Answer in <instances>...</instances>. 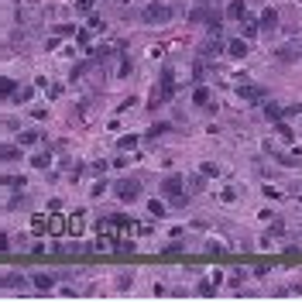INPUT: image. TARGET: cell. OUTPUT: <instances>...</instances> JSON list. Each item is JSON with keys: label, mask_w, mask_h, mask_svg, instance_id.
I'll use <instances>...</instances> for the list:
<instances>
[{"label": "cell", "mask_w": 302, "mask_h": 302, "mask_svg": "<svg viewBox=\"0 0 302 302\" xmlns=\"http://www.w3.org/2000/svg\"><path fill=\"white\" fill-rule=\"evenodd\" d=\"M162 196L169 199L172 206H186V179L175 175V172H169V175L162 179Z\"/></svg>", "instance_id": "1"}, {"label": "cell", "mask_w": 302, "mask_h": 302, "mask_svg": "<svg viewBox=\"0 0 302 302\" xmlns=\"http://www.w3.org/2000/svg\"><path fill=\"white\" fill-rule=\"evenodd\" d=\"M113 192H117V199H120V203H137L144 189H141L137 179H120V182L113 186Z\"/></svg>", "instance_id": "2"}, {"label": "cell", "mask_w": 302, "mask_h": 302, "mask_svg": "<svg viewBox=\"0 0 302 302\" xmlns=\"http://www.w3.org/2000/svg\"><path fill=\"white\" fill-rule=\"evenodd\" d=\"M141 21H144V24H169L172 21V7L169 4H148V7L141 11Z\"/></svg>", "instance_id": "3"}, {"label": "cell", "mask_w": 302, "mask_h": 302, "mask_svg": "<svg viewBox=\"0 0 302 302\" xmlns=\"http://www.w3.org/2000/svg\"><path fill=\"white\" fill-rule=\"evenodd\" d=\"M189 21H192V24H206L209 31H216L220 21H223V14H220V11H209V7H192Z\"/></svg>", "instance_id": "4"}, {"label": "cell", "mask_w": 302, "mask_h": 302, "mask_svg": "<svg viewBox=\"0 0 302 302\" xmlns=\"http://www.w3.org/2000/svg\"><path fill=\"white\" fill-rule=\"evenodd\" d=\"M237 96L247 100V103H264L268 100V90L258 86V83H244V86H237Z\"/></svg>", "instance_id": "5"}, {"label": "cell", "mask_w": 302, "mask_h": 302, "mask_svg": "<svg viewBox=\"0 0 302 302\" xmlns=\"http://www.w3.org/2000/svg\"><path fill=\"white\" fill-rule=\"evenodd\" d=\"M258 28H261L264 35H271V31L278 28V11H275V7H264V11H261V21H258Z\"/></svg>", "instance_id": "6"}, {"label": "cell", "mask_w": 302, "mask_h": 302, "mask_svg": "<svg viewBox=\"0 0 302 302\" xmlns=\"http://www.w3.org/2000/svg\"><path fill=\"white\" fill-rule=\"evenodd\" d=\"M158 93L165 96V100H172V96H175V72H172V69H165V72H162V79H158Z\"/></svg>", "instance_id": "7"}, {"label": "cell", "mask_w": 302, "mask_h": 302, "mask_svg": "<svg viewBox=\"0 0 302 302\" xmlns=\"http://www.w3.org/2000/svg\"><path fill=\"white\" fill-rule=\"evenodd\" d=\"M226 52L234 58H247V52H251V41H244V38H230L226 41Z\"/></svg>", "instance_id": "8"}, {"label": "cell", "mask_w": 302, "mask_h": 302, "mask_svg": "<svg viewBox=\"0 0 302 302\" xmlns=\"http://www.w3.org/2000/svg\"><path fill=\"white\" fill-rule=\"evenodd\" d=\"M247 14V4L244 0H226V11H223V18H230V21H241Z\"/></svg>", "instance_id": "9"}, {"label": "cell", "mask_w": 302, "mask_h": 302, "mask_svg": "<svg viewBox=\"0 0 302 302\" xmlns=\"http://www.w3.org/2000/svg\"><path fill=\"white\" fill-rule=\"evenodd\" d=\"M223 48H226V41H216V38H206V41L199 45V55H203V58H209V55H220Z\"/></svg>", "instance_id": "10"}, {"label": "cell", "mask_w": 302, "mask_h": 302, "mask_svg": "<svg viewBox=\"0 0 302 302\" xmlns=\"http://www.w3.org/2000/svg\"><path fill=\"white\" fill-rule=\"evenodd\" d=\"M24 285H28V278H24V275H18V271L0 275V288H24Z\"/></svg>", "instance_id": "11"}, {"label": "cell", "mask_w": 302, "mask_h": 302, "mask_svg": "<svg viewBox=\"0 0 302 302\" xmlns=\"http://www.w3.org/2000/svg\"><path fill=\"white\" fill-rule=\"evenodd\" d=\"M258 31H261V28H258V21H254V18H241V38H244V41H254Z\"/></svg>", "instance_id": "12"}, {"label": "cell", "mask_w": 302, "mask_h": 302, "mask_svg": "<svg viewBox=\"0 0 302 302\" xmlns=\"http://www.w3.org/2000/svg\"><path fill=\"white\" fill-rule=\"evenodd\" d=\"M302 55V45H295V41H292V45H285V48H278V52H275V58H282V62H295V58Z\"/></svg>", "instance_id": "13"}, {"label": "cell", "mask_w": 302, "mask_h": 302, "mask_svg": "<svg viewBox=\"0 0 302 302\" xmlns=\"http://www.w3.org/2000/svg\"><path fill=\"white\" fill-rule=\"evenodd\" d=\"M31 282H35L38 292H52V288H55V278H52V275H45V271H38Z\"/></svg>", "instance_id": "14"}, {"label": "cell", "mask_w": 302, "mask_h": 302, "mask_svg": "<svg viewBox=\"0 0 302 302\" xmlns=\"http://www.w3.org/2000/svg\"><path fill=\"white\" fill-rule=\"evenodd\" d=\"M24 155H21L18 144H0V162H21Z\"/></svg>", "instance_id": "15"}, {"label": "cell", "mask_w": 302, "mask_h": 302, "mask_svg": "<svg viewBox=\"0 0 302 302\" xmlns=\"http://www.w3.org/2000/svg\"><path fill=\"white\" fill-rule=\"evenodd\" d=\"M186 189H189V192H203V189H206V175H203V172H199V175H189Z\"/></svg>", "instance_id": "16"}, {"label": "cell", "mask_w": 302, "mask_h": 302, "mask_svg": "<svg viewBox=\"0 0 302 302\" xmlns=\"http://www.w3.org/2000/svg\"><path fill=\"white\" fill-rule=\"evenodd\" d=\"M14 90H18V83H14V79H7V76H0V100H11Z\"/></svg>", "instance_id": "17"}, {"label": "cell", "mask_w": 302, "mask_h": 302, "mask_svg": "<svg viewBox=\"0 0 302 302\" xmlns=\"http://www.w3.org/2000/svg\"><path fill=\"white\" fill-rule=\"evenodd\" d=\"M192 103H196V107H209V90L206 86H196V90H192Z\"/></svg>", "instance_id": "18"}, {"label": "cell", "mask_w": 302, "mask_h": 302, "mask_svg": "<svg viewBox=\"0 0 302 302\" xmlns=\"http://www.w3.org/2000/svg\"><path fill=\"white\" fill-rule=\"evenodd\" d=\"M137 144H141V137H137V134H124V137L117 141V148H120V151H131V148H137Z\"/></svg>", "instance_id": "19"}, {"label": "cell", "mask_w": 302, "mask_h": 302, "mask_svg": "<svg viewBox=\"0 0 302 302\" xmlns=\"http://www.w3.org/2000/svg\"><path fill=\"white\" fill-rule=\"evenodd\" d=\"M31 96H35V86H21V90H14V96H11V100H14V103H28Z\"/></svg>", "instance_id": "20"}, {"label": "cell", "mask_w": 302, "mask_h": 302, "mask_svg": "<svg viewBox=\"0 0 302 302\" xmlns=\"http://www.w3.org/2000/svg\"><path fill=\"white\" fill-rule=\"evenodd\" d=\"M196 292H199V295H203V299H213V295H216V282H209V278H203V282H199V288H196Z\"/></svg>", "instance_id": "21"}, {"label": "cell", "mask_w": 302, "mask_h": 302, "mask_svg": "<svg viewBox=\"0 0 302 302\" xmlns=\"http://www.w3.org/2000/svg\"><path fill=\"white\" fill-rule=\"evenodd\" d=\"M148 213H151V216H169V206H165L162 199H151V203H148Z\"/></svg>", "instance_id": "22"}, {"label": "cell", "mask_w": 302, "mask_h": 302, "mask_svg": "<svg viewBox=\"0 0 302 302\" xmlns=\"http://www.w3.org/2000/svg\"><path fill=\"white\" fill-rule=\"evenodd\" d=\"M110 230H131V220L124 213H117V216H110Z\"/></svg>", "instance_id": "23"}, {"label": "cell", "mask_w": 302, "mask_h": 302, "mask_svg": "<svg viewBox=\"0 0 302 302\" xmlns=\"http://www.w3.org/2000/svg\"><path fill=\"white\" fill-rule=\"evenodd\" d=\"M275 162H278V165H285V169H299V165H302L299 158H292V155H278V151H275Z\"/></svg>", "instance_id": "24"}, {"label": "cell", "mask_w": 302, "mask_h": 302, "mask_svg": "<svg viewBox=\"0 0 302 302\" xmlns=\"http://www.w3.org/2000/svg\"><path fill=\"white\" fill-rule=\"evenodd\" d=\"M264 117L268 120H282V103H264Z\"/></svg>", "instance_id": "25"}, {"label": "cell", "mask_w": 302, "mask_h": 302, "mask_svg": "<svg viewBox=\"0 0 302 302\" xmlns=\"http://www.w3.org/2000/svg\"><path fill=\"white\" fill-rule=\"evenodd\" d=\"M35 141H38V131H21L18 134V144H21V148H28V144H35Z\"/></svg>", "instance_id": "26"}, {"label": "cell", "mask_w": 302, "mask_h": 302, "mask_svg": "<svg viewBox=\"0 0 302 302\" xmlns=\"http://www.w3.org/2000/svg\"><path fill=\"white\" fill-rule=\"evenodd\" d=\"M199 172H203L206 179H220V165H213V162H203V165H199Z\"/></svg>", "instance_id": "27"}, {"label": "cell", "mask_w": 302, "mask_h": 302, "mask_svg": "<svg viewBox=\"0 0 302 302\" xmlns=\"http://www.w3.org/2000/svg\"><path fill=\"white\" fill-rule=\"evenodd\" d=\"M31 165H35V169H48V165H52V155H35V158H31Z\"/></svg>", "instance_id": "28"}, {"label": "cell", "mask_w": 302, "mask_h": 302, "mask_svg": "<svg viewBox=\"0 0 302 302\" xmlns=\"http://www.w3.org/2000/svg\"><path fill=\"white\" fill-rule=\"evenodd\" d=\"M48 230H52V234H62V230H65V223L58 220V213H52V220H48Z\"/></svg>", "instance_id": "29"}, {"label": "cell", "mask_w": 302, "mask_h": 302, "mask_svg": "<svg viewBox=\"0 0 302 302\" xmlns=\"http://www.w3.org/2000/svg\"><path fill=\"white\" fill-rule=\"evenodd\" d=\"M0 182H4V186H11V189H21V186H24V179H21V175H7V179H0Z\"/></svg>", "instance_id": "30"}, {"label": "cell", "mask_w": 302, "mask_h": 302, "mask_svg": "<svg viewBox=\"0 0 302 302\" xmlns=\"http://www.w3.org/2000/svg\"><path fill=\"white\" fill-rule=\"evenodd\" d=\"M93 4H96V0H76V11H79V14H90Z\"/></svg>", "instance_id": "31"}, {"label": "cell", "mask_w": 302, "mask_h": 302, "mask_svg": "<svg viewBox=\"0 0 302 302\" xmlns=\"http://www.w3.org/2000/svg\"><path fill=\"white\" fill-rule=\"evenodd\" d=\"M203 76H206V65H203V62H196V65H192V79H196V83H203Z\"/></svg>", "instance_id": "32"}, {"label": "cell", "mask_w": 302, "mask_h": 302, "mask_svg": "<svg viewBox=\"0 0 302 302\" xmlns=\"http://www.w3.org/2000/svg\"><path fill=\"white\" fill-rule=\"evenodd\" d=\"M282 234H285V223H282V220H275L271 230H268V237H282Z\"/></svg>", "instance_id": "33"}, {"label": "cell", "mask_w": 302, "mask_h": 302, "mask_svg": "<svg viewBox=\"0 0 302 302\" xmlns=\"http://www.w3.org/2000/svg\"><path fill=\"white\" fill-rule=\"evenodd\" d=\"M65 35H76L72 24H58V28H55V38H65Z\"/></svg>", "instance_id": "34"}, {"label": "cell", "mask_w": 302, "mask_h": 302, "mask_svg": "<svg viewBox=\"0 0 302 302\" xmlns=\"http://www.w3.org/2000/svg\"><path fill=\"white\" fill-rule=\"evenodd\" d=\"M90 192H93V196H103V192H107V179H96Z\"/></svg>", "instance_id": "35"}, {"label": "cell", "mask_w": 302, "mask_h": 302, "mask_svg": "<svg viewBox=\"0 0 302 302\" xmlns=\"http://www.w3.org/2000/svg\"><path fill=\"white\" fill-rule=\"evenodd\" d=\"M76 41H79L83 48H90V31H83V28H79V31H76Z\"/></svg>", "instance_id": "36"}, {"label": "cell", "mask_w": 302, "mask_h": 302, "mask_svg": "<svg viewBox=\"0 0 302 302\" xmlns=\"http://www.w3.org/2000/svg\"><path fill=\"white\" fill-rule=\"evenodd\" d=\"M275 127H278V134H282L285 141H288V137H292V127H288V124H285V120H278V124H275Z\"/></svg>", "instance_id": "37"}, {"label": "cell", "mask_w": 302, "mask_h": 302, "mask_svg": "<svg viewBox=\"0 0 302 302\" xmlns=\"http://www.w3.org/2000/svg\"><path fill=\"white\" fill-rule=\"evenodd\" d=\"M182 247H186V244H182V241H172V244L165 247V254H179V251H182Z\"/></svg>", "instance_id": "38"}, {"label": "cell", "mask_w": 302, "mask_h": 302, "mask_svg": "<svg viewBox=\"0 0 302 302\" xmlns=\"http://www.w3.org/2000/svg\"><path fill=\"white\" fill-rule=\"evenodd\" d=\"M90 28L100 31V28H103V18H100V14H90Z\"/></svg>", "instance_id": "39"}, {"label": "cell", "mask_w": 302, "mask_h": 302, "mask_svg": "<svg viewBox=\"0 0 302 302\" xmlns=\"http://www.w3.org/2000/svg\"><path fill=\"white\" fill-rule=\"evenodd\" d=\"M69 230L79 234V230H83V216H72V220H69Z\"/></svg>", "instance_id": "40"}, {"label": "cell", "mask_w": 302, "mask_h": 302, "mask_svg": "<svg viewBox=\"0 0 302 302\" xmlns=\"http://www.w3.org/2000/svg\"><path fill=\"white\" fill-rule=\"evenodd\" d=\"M162 131H169V124H155V127H151V131H148V137H158V134H162Z\"/></svg>", "instance_id": "41"}, {"label": "cell", "mask_w": 302, "mask_h": 302, "mask_svg": "<svg viewBox=\"0 0 302 302\" xmlns=\"http://www.w3.org/2000/svg\"><path fill=\"white\" fill-rule=\"evenodd\" d=\"M264 196H268V199H282V192H278V189H271V186H264Z\"/></svg>", "instance_id": "42"}, {"label": "cell", "mask_w": 302, "mask_h": 302, "mask_svg": "<svg viewBox=\"0 0 302 302\" xmlns=\"http://www.w3.org/2000/svg\"><path fill=\"white\" fill-rule=\"evenodd\" d=\"M48 96H52V100H55V96H62V86H58V83H52V86H48Z\"/></svg>", "instance_id": "43"}, {"label": "cell", "mask_w": 302, "mask_h": 302, "mask_svg": "<svg viewBox=\"0 0 302 302\" xmlns=\"http://www.w3.org/2000/svg\"><path fill=\"white\" fill-rule=\"evenodd\" d=\"M0 251H11V241H7V234L0 230Z\"/></svg>", "instance_id": "44"}, {"label": "cell", "mask_w": 302, "mask_h": 302, "mask_svg": "<svg viewBox=\"0 0 302 302\" xmlns=\"http://www.w3.org/2000/svg\"><path fill=\"white\" fill-rule=\"evenodd\" d=\"M206 4H209V0H206Z\"/></svg>", "instance_id": "45"}]
</instances>
